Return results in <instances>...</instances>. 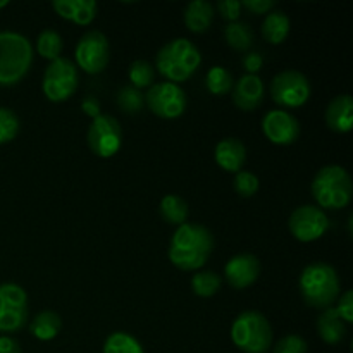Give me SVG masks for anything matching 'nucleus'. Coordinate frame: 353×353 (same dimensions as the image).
I'll return each instance as SVG.
<instances>
[{"label":"nucleus","instance_id":"1","mask_svg":"<svg viewBox=\"0 0 353 353\" xmlns=\"http://www.w3.org/2000/svg\"><path fill=\"white\" fill-rule=\"evenodd\" d=\"M214 250V236L202 224L178 226L169 243V261L181 271H199Z\"/></svg>","mask_w":353,"mask_h":353},{"label":"nucleus","instance_id":"2","mask_svg":"<svg viewBox=\"0 0 353 353\" xmlns=\"http://www.w3.org/2000/svg\"><path fill=\"white\" fill-rule=\"evenodd\" d=\"M202 64V54L186 38H174L157 52L155 68L171 83H183L192 78Z\"/></svg>","mask_w":353,"mask_h":353},{"label":"nucleus","instance_id":"3","mask_svg":"<svg viewBox=\"0 0 353 353\" xmlns=\"http://www.w3.org/2000/svg\"><path fill=\"white\" fill-rule=\"evenodd\" d=\"M33 45L17 31H0V86H14L30 72Z\"/></svg>","mask_w":353,"mask_h":353},{"label":"nucleus","instance_id":"4","mask_svg":"<svg viewBox=\"0 0 353 353\" xmlns=\"http://www.w3.org/2000/svg\"><path fill=\"white\" fill-rule=\"evenodd\" d=\"M299 286L307 305L327 309L340 296L341 285L334 268L326 262H312L302 271Z\"/></svg>","mask_w":353,"mask_h":353},{"label":"nucleus","instance_id":"5","mask_svg":"<svg viewBox=\"0 0 353 353\" xmlns=\"http://www.w3.org/2000/svg\"><path fill=\"white\" fill-rule=\"evenodd\" d=\"M312 195L319 209H343L352 202L353 186L348 171L341 165H324L312 181Z\"/></svg>","mask_w":353,"mask_h":353},{"label":"nucleus","instance_id":"6","mask_svg":"<svg viewBox=\"0 0 353 353\" xmlns=\"http://www.w3.org/2000/svg\"><path fill=\"white\" fill-rule=\"evenodd\" d=\"M231 340L243 353H265L272 345V327L257 310L241 312L231 326Z\"/></svg>","mask_w":353,"mask_h":353},{"label":"nucleus","instance_id":"7","mask_svg":"<svg viewBox=\"0 0 353 353\" xmlns=\"http://www.w3.org/2000/svg\"><path fill=\"white\" fill-rule=\"evenodd\" d=\"M79 74L74 62L59 57L47 65L41 81V90L50 102L69 100L78 90Z\"/></svg>","mask_w":353,"mask_h":353},{"label":"nucleus","instance_id":"8","mask_svg":"<svg viewBox=\"0 0 353 353\" xmlns=\"http://www.w3.org/2000/svg\"><path fill=\"white\" fill-rule=\"evenodd\" d=\"M28 321V295L16 283L0 285V333H17Z\"/></svg>","mask_w":353,"mask_h":353},{"label":"nucleus","instance_id":"9","mask_svg":"<svg viewBox=\"0 0 353 353\" xmlns=\"http://www.w3.org/2000/svg\"><path fill=\"white\" fill-rule=\"evenodd\" d=\"M145 103L161 119H178L188 105L185 90L171 81L155 83L145 95Z\"/></svg>","mask_w":353,"mask_h":353},{"label":"nucleus","instance_id":"10","mask_svg":"<svg viewBox=\"0 0 353 353\" xmlns=\"http://www.w3.org/2000/svg\"><path fill=\"white\" fill-rule=\"evenodd\" d=\"M271 95L278 105L296 109L305 105L310 99V83L302 72L288 69L274 76L271 83Z\"/></svg>","mask_w":353,"mask_h":353},{"label":"nucleus","instance_id":"11","mask_svg":"<svg viewBox=\"0 0 353 353\" xmlns=\"http://www.w3.org/2000/svg\"><path fill=\"white\" fill-rule=\"evenodd\" d=\"M88 147L95 155L110 159L119 152L123 143V130L119 121L109 114H100L88 128Z\"/></svg>","mask_w":353,"mask_h":353},{"label":"nucleus","instance_id":"12","mask_svg":"<svg viewBox=\"0 0 353 353\" xmlns=\"http://www.w3.org/2000/svg\"><path fill=\"white\" fill-rule=\"evenodd\" d=\"M74 57L79 69H83L88 74H100L109 64V40L100 31H88L79 38Z\"/></svg>","mask_w":353,"mask_h":353},{"label":"nucleus","instance_id":"13","mask_svg":"<svg viewBox=\"0 0 353 353\" xmlns=\"http://www.w3.org/2000/svg\"><path fill=\"white\" fill-rule=\"evenodd\" d=\"M290 231L303 243H310L323 236L330 228L326 212L317 205H302L290 216Z\"/></svg>","mask_w":353,"mask_h":353},{"label":"nucleus","instance_id":"14","mask_svg":"<svg viewBox=\"0 0 353 353\" xmlns=\"http://www.w3.org/2000/svg\"><path fill=\"white\" fill-rule=\"evenodd\" d=\"M262 131L265 138L276 145H292L300 134V124L288 110H269L262 119Z\"/></svg>","mask_w":353,"mask_h":353},{"label":"nucleus","instance_id":"15","mask_svg":"<svg viewBox=\"0 0 353 353\" xmlns=\"http://www.w3.org/2000/svg\"><path fill=\"white\" fill-rule=\"evenodd\" d=\"M261 274V262L252 254H238L224 265V276L234 290H245L254 285Z\"/></svg>","mask_w":353,"mask_h":353},{"label":"nucleus","instance_id":"16","mask_svg":"<svg viewBox=\"0 0 353 353\" xmlns=\"http://www.w3.org/2000/svg\"><path fill=\"white\" fill-rule=\"evenodd\" d=\"M264 81L257 74H245L238 79L233 90V100L238 109L241 110H255L264 100Z\"/></svg>","mask_w":353,"mask_h":353},{"label":"nucleus","instance_id":"17","mask_svg":"<svg viewBox=\"0 0 353 353\" xmlns=\"http://www.w3.org/2000/svg\"><path fill=\"white\" fill-rule=\"evenodd\" d=\"M214 159L217 165L228 172H240L247 161V148L238 138H224L216 145Z\"/></svg>","mask_w":353,"mask_h":353},{"label":"nucleus","instance_id":"18","mask_svg":"<svg viewBox=\"0 0 353 353\" xmlns=\"http://www.w3.org/2000/svg\"><path fill=\"white\" fill-rule=\"evenodd\" d=\"M55 12L79 26H88L97 17L99 6L93 0H55L52 2Z\"/></svg>","mask_w":353,"mask_h":353},{"label":"nucleus","instance_id":"19","mask_svg":"<svg viewBox=\"0 0 353 353\" xmlns=\"http://www.w3.org/2000/svg\"><path fill=\"white\" fill-rule=\"evenodd\" d=\"M326 123L336 133H348L353 128V100L348 93L334 97L326 109Z\"/></svg>","mask_w":353,"mask_h":353},{"label":"nucleus","instance_id":"20","mask_svg":"<svg viewBox=\"0 0 353 353\" xmlns=\"http://www.w3.org/2000/svg\"><path fill=\"white\" fill-rule=\"evenodd\" d=\"M317 331L324 343L338 345L347 334V323L341 319L334 307H327L317 319Z\"/></svg>","mask_w":353,"mask_h":353},{"label":"nucleus","instance_id":"21","mask_svg":"<svg viewBox=\"0 0 353 353\" xmlns=\"http://www.w3.org/2000/svg\"><path fill=\"white\" fill-rule=\"evenodd\" d=\"M214 21V6L207 0H193L185 9V24L192 33H205Z\"/></svg>","mask_w":353,"mask_h":353},{"label":"nucleus","instance_id":"22","mask_svg":"<svg viewBox=\"0 0 353 353\" xmlns=\"http://www.w3.org/2000/svg\"><path fill=\"white\" fill-rule=\"evenodd\" d=\"M290 33V17L283 10H271L262 23V37L271 45H279Z\"/></svg>","mask_w":353,"mask_h":353},{"label":"nucleus","instance_id":"23","mask_svg":"<svg viewBox=\"0 0 353 353\" xmlns=\"http://www.w3.org/2000/svg\"><path fill=\"white\" fill-rule=\"evenodd\" d=\"M61 316L57 312H54V310H43V312H40L31 321L30 331L37 340L50 341L61 333Z\"/></svg>","mask_w":353,"mask_h":353},{"label":"nucleus","instance_id":"24","mask_svg":"<svg viewBox=\"0 0 353 353\" xmlns=\"http://www.w3.org/2000/svg\"><path fill=\"white\" fill-rule=\"evenodd\" d=\"M159 210H161V216L164 217V221H168L169 224H176V226H183L190 216L188 203L178 195H165L161 200Z\"/></svg>","mask_w":353,"mask_h":353},{"label":"nucleus","instance_id":"25","mask_svg":"<svg viewBox=\"0 0 353 353\" xmlns=\"http://www.w3.org/2000/svg\"><path fill=\"white\" fill-rule=\"evenodd\" d=\"M224 38H226L228 45L238 52H245L252 47L254 43V31L247 23H228L224 28Z\"/></svg>","mask_w":353,"mask_h":353},{"label":"nucleus","instance_id":"26","mask_svg":"<svg viewBox=\"0 0 353 353\" xmlns=\"http://www.w3.org/2000/svg\"><path fill=\"white\" fill-rule=\"evenodd\" d=\"M103 353H145V350L137 338L124 331H116L103 341Z\"/></svg>","mask_w":353,"mask_h":353},{"label":"nucleus","instance_id":"27","mask_svg":"<svg viewBox=\"0 0 353 353\" xmlns=\"http://www.w3.org/2000/svg\"><path fill=\"white\" fill-rule=\"evenodd\" d=\"M62 48H64V41L62 37L54 30H45L38 34L37 40V52L43 59L48 61H55V59L61 57Z\"/></svg>","mask_w":353,"mask_h":353},{"label":"nucleus","instance_id":"28","mask_svg":"<svg viewBox=\"0 0 353 353\" xmlns=\"http://www.w3.org/2000/svg\"><path fill=\"white\" fill-rule=\"evenodd\" d=\"M221 276L216 274L212 271H199L192 278V288L193 293L196 296H202V299H209L214 296L221 290Z\"/></svg>","mask_w":353,"mask_h":353},{"label":"nucleus","instance_id":"29","mask_svg":"<svg viewBox=\"0 0 353 353\" xmlns=\"http://www.w3.org/2000/svg\"><path fill=\"white\" fill-rule=\"evenodd\" d=\"M205 86L212 95H226L233 88V76L223 65H214L207 72Z\"/></svg>","mask_w":353,"mask_h":353},{"label":"nucleus","instance_id":"30","mask_svg":"<svg viewBox=\"0 0 353 353\" xmlns=\"http://www.w3.org/2000/svg\"><path fill=\"white\" fill-rule=\"evenodd\" d=\"M117 105L126 114H138L145 105V95L141 90L126 85L117 92Z\"/></svg>","mask_w":353,"mask_h":353},{"label":"nucleus","instance_id":"31","mask_svg":"<svg viewBox=\"0 0 353 353\" xmlns=\"http://www.w3.org/2000/svg\"><path fill=\"white\" fill-rule=\"evenodd\" d=\"M128 76H130L131 86L138 90L147 88L154 83V65L147 61H134L131 62L130 69H128Z\"/></svg>","mask_w":353,"mask_h":353},{"label":"nucleus","instance_id":"32","mask_svg":"<svg viewBox=\"0 0 353 353\" xmlns=\"http://www.w3.org/2000/svg\"><path fill=\"white\" fill-rule=\"evenodd\" d=\"M19 117L7 107H0V145L9 143L19 133Z\"/></svg>","mask_w":353,"mask_h":353},{"label":"nucleus","instance_id":"33","mask_svg":"<svg viewBox=\"0 0 353 353\" xmlns=\"http://www.w3.org/2000/svg\"><path fill=\"white\" fill-rule=\"evenodd\" d=\"M259 186H261V183H259V178L254 174V172L250 171L236 172V178H234V190H236L238 195L248 199V196L257 193Z\"/></svg>","mask_w":353,"mask_h":353},{"label":"nucleus","instance_id":"34","mask_svg":"<svg viewBox=\"0 0 353 353\" xmlns=\"http://www.w3.org/2000/svg\"><path fill=\"white\" fill-rule=\"evenodd\" d=\"M309 347H307V341L303 340L299 334H288V336L281 338V340L276 343L272 353H307Z\"/></svg>","mask_w":353,"mask_h":353},{"label":"nucleus","instance_id":"35","mask_svg":"<svg viewBox=\"0 0 353 353\" xmlns=\"http://www.w3.org/2000/svg\"><path fill=\"white\" fill-rule=\"evenodd\" d=\"M216 9L230 23H236L241 16V2L238 0H221L216 3Z\"/></svg>","mask_w":353,"mask_h":353},{"label":"nucleus","instance_id":"36","mask_svg":"<svg viewBox=\"0 0 353 353\" xmlns=\"http://www.w3.org/2000/svg\"><path fill=\"white\" fill-rule=\"evenodd\" d=\"M336 312L340 314L341 319L347 324L353 323V292L352 290H347L343 295L340 296V302H338V307H334Z\"/></svg>","mask_w":353,"mask_h":353},{"label":"nucleus","instance_id":"37","mask_svg":"<svg viewBox=\"0 0 353 353\" xmlns=\"http://www.w3.org/2000/svg\"><path fill=\"white\" fill-rule=\"evenodd\" d=\"M241 7L250 10L252 14H268L276 7L274 0H243Z\"/></svg>","mask_w":353,"mask_h":353},{"label":"nucleus","instance_id":"38","mask_svg":"<svg viewBox=\"0 0 353 353\" xmlns=\"http://www.w3.org/2000/svg\"><path fill=\"white\" fill-rule=\"evenodd\" d=\"M264 65V57L259 52H250L243 57V68L247 69L248 74H257Z\"/></svg>","mask_w":353,"mask_h":353},{"label":"nucleus","instance_id":"39","mask_svg":"<svg viewBox=\"0 0 353 353\" xmlns=\"http://www.w3.org/2000/svg\"><path fill=\"white\" fill-rule=\"evenodd\" d=\"M81 109L85 110V114L88 117H92V119H95V117L100 116V102L97 97H85L81 102Z\"/></svg>","mask_w":353,"mask_h":353},{"label":"nucleus","instance_id":"40","mask_svg":"<svg viewBox=\"0 0 353 353\" xmlns=\"http://www.w3.org/2000/svg\"><path fill=\"white\" fill-rule=\"evenodd\" d=\"M0 353H23V350L14 338L2 334L0 336Z\"/></svg>","mask_w":353,"mask_h":353},{"label":"nucleus","instance_id":"41","mask_svg":"<svg viewBox=\"0 0 353 353\" xmlns=\"http://www.w3.org/2000/svg\"><path fill=\"white\" fill-rule=\"evenodd\" d=\"M9 6V2H7V0H0V9H3V7H7Z\"/></svg>","mask_w":353,"mask_h":353}]
</instances>
